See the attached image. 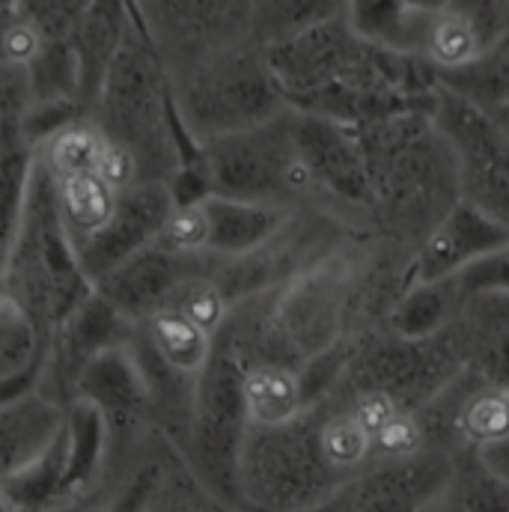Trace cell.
<instances>
[{"instance_id": "6da1fadb", "label": "cell", "mask_w": 509, "mask_h": 512, "mask_svg": "<svg viewBox=\"0 0 509 512\" xmlns=\"http://www.w3.org/2000/svg\"><path fill=\"white\" fill-rule=\"evenodd\" d=\"M274 81L295 114L340 126H370L402 114H432L438 75L426 60L364 42L346 9L286 42L265 48Z\"/></svg>"}, {"instance_id": "7a4b0ae2", "label": "cell", "mask_w": 509, "mask_h": 512, "mask_svg": "<svg viewBox=\"0 0 509 512\" xmlns=\"http://www.w3.org/2000/svg\"><path fill=\"white\" fill-rule=\"evenodd\" d=\"M364 146L373 212L420 245L462 200L459 167L432 114H402L355 128Z\"/></svg>"}, {"instance_id": "3957f363", "label": "cell", "mask_w": 509, "mask_h": 512, "mask_svg": "<svg viewBox=\"0 0 509 512\" xmlns=\"http://www.w3.org/2000/svg\"><path fill=\"white\" fill-rule=\"evenodd\" d=\"M99 131L137 161L140 182L170 185L191 164L194 146L182 134L164 66L131 9L126 39L90 111Z\"/></svg>"}, {"instance_id": "277c9868", "label": "cell", "mask_w": 509, "mask_h": 512, "mask_svg": "<svg viewBox=\"0 0 509 512\" xmlns=\"http://www.w3.org/2000/svg\"><path fill=\"white\" fill-rule=\"evenodd\" d=\"M164 75L179 128L194 149L218 137L265 126L289 111L265 48L256 39L164 69Z\"/></svg>"}, {"instance_id": "5b68a950", "label": "cell", "mask_w": 509, "mask_h": 512, "mask_svg": "<svg viewBox=\"0 0 509 512\" xmlns=\"http://www.w3.org/2000/svg\"><path fill=\"white\" fill-rule=\"evenodd\" d=\"M0 283L36 322L45 352L60 322L93 295V283L84 277L75 248L60 227L54 182L39 164L33 167L21 227Z\"/></svg>"}, {"instance_id": "8992f818", "label": "cell", "mask_w": 509, "mask_h": 512, "mask_svg": "<svg viewBox=\"0 0 509 512\" xmlns=\"http://www.w3.org/2000/svg\"><path fill=\"white\" fill-rule=\"evenodd\" d=\"M346 486L322 453L313 405L289 423L248 429L239 456L245 512H316Z\"/></svg>"}, {"instance_id": "52a82bcc", "label": "cell", "mask_w": 509, "mask_h": 512, "mask_svg": "<svg viewBox=\"0 0 509 512\" xmlns=\"http://www.w3.org/2000/svg\"><path fill=\"white\" fill-rule=\"evenodd\" d=\"M188 167L206 197L295 209V203L313 191L298 161L292 111L265 126L200 146Z\"/></svg>"}, {"instance_id": "ba28073f", "label": "cell", "mask_w": 509, "mask_h": 512, "mask_svg": "<svg viewBox=\"0 0 509 512\" xmlns=\"http://www.w3.org/2000/svg\"><path fill=\"white\" fill-rule=\"evenodd\" d=\"M245 370L233 352L215 337L212 358L197 376L194 414L185 447L176 453L191 477L218 501L242 510L239 501V456L245 435L251 429L245 390ZM245 512V510H242Z\"/></svg>"}, {"instance_id": "9c48e42d", "label": "cell", "mask_w": 509, "mask_h": 512, "mask_svg": "<svg viewBox=\"0 0 509 512\" xmlns=\"http://www.w3.org/2000/svg\"><path fill=\"white\" fill-rule=\"evenodd\" d=\"M358 301V268L349 256L328 254L265 292V310L286 349L310 367L346 343Z\"/></svg>"}, {"instance_id": "30bf717a", "label": "cell", "mask_w": 509, "mask_h": 512, "mask_svg": "<svg viewBox=\"0 0 509 512\" xmlns=\"http://www.w3.org/2000/svg\"><path fill=\"white\" fill-rule=\"evenodd\" d=\"M432 123L456 155L462 200L509 233V137L477 108L438 84Z\"/></svg>"}, {"instance_id": "8fae6325", "label": "cell", "mask_w": 509, "mask_h": 512, "mask_svg": "<svg viewBox=\"0 0 509 512\" xmlns=\"http://www.w3.org/2000/svg\"><path fill=\"white\" fill-rule=\"evenodd\" d=\"M164 69L185 66L218 48L254 39V3L158 0L131 3Z\"/></svg>"}, {"instance_id": "7c38bea8", "label": "cell", "mask_w": 509, "mask_h": 512, "mask_svg": "<svg viewBox=\"0 0 509 512\" xmlns=\"http://www.w3.org/2000/svg\"><path fill=\"white\" fill-rule=\"evenodd\" d=\"M173 209H176V197L170 185L140 182L123 191L117 197V209L111 221L75 248L84 277L96 286L102 277L126 265L128 259L149 251L158 242Z\"/></svg>"}, {"instance_id": "4fadbf2b", "label": "cell", "mask_w": 509, "mask_h": 512, "mask_svg": "<svg viewBox=\"0 0 509 512\" xmlns=\"http://www.w3.org/2000/svg\"><path fill=\"white\" fill-rule=\"evenodd\" d=\"M450 477L453 456L444 450H423L411 459L361 474L316 512H420L429 501L447 495Z\"/></svg>"}, {"instance_id": "5bb4252c", "label": "cell", "mask_w": 509, "mask_h": 512, "mask_svg": "<svg viewBox=\"0 0 509 512\" xmlns=\"http://www.w3.org/2000/svg\"><path fill=\"white\" fill-rule=\"evenodd\" d=\"M295 149L313 191L373 212L367 158L355 128L295 114Z\"/></svg>"}, {"instance_id": "9a60e30c", "label": "cell", "mask_w": 509, "mask_h": 512, "mask_svg": "<svg viewBox=\"0 0 509 512\" xmlns=\"http://www.w3.org/2000/svg\"><path fill=\"white\" fill-rule=\"evenodd\" d=\"M137 325L120 316L96 289L93 295L78 304L54 331L48 346V367L42 390L57 399L60 405H69L78 376L87 370L93 358L114 346H126L134 340Z\"/></svg>"}, {"instance_id": "2e32d148", "label": "cell", "mask_w": 509, "mask_h": 512, "mask_svg": "<svg viewBox=\"0 0 509 512\" xmlns=\"http://www.w3.org/2000/svg\"><path fill=\"white\" fill-rule=\"evenodd\" d=\"M509 245V233L498 227L486 212L459 200L417 245L408 265V283H444L462 274L477 259Z\"/></svg>"}, {"instance_id": "e0dca14e", "label": "cell", "mask_w": 509, "mask_h": 512, "mask_svg": "<svg viewBox=\"0 0 509 512\" xmlns=\"http://www.w3.org/2000/svg\"><path fill=\"white\" fill-rule=\"evenodd\" d=\"M206 265H209V256H197V259L173 256L152 245L149 251L137 254L117 271H111L108 277H102L93 289L120 316L140 325L149 316L161 313L170 304L173 292Z\"/></svg>"}, {"instance_id": "ac0fdd59", "label": "cell", "mask_w": 509, "mask_h": 512, "mask_svg": "<svg viewBox=\"0 0 509 512\" xmlns=\"http://www.w3.org/2000/svg\"><path fill=\"white\" fill-rule=\"evenodd\" d=\"M509 3H435L423 60L435 75L480 63L507 33Z\"/></svg>"}, {"instance_id": "d6986e66", "label": "cell", "mask_w": 509, "mask_h": 512, "mask_svg": "<svg viewBox=\"0 0 509 512\" xmlns=\"http://www.w3.org/2000/svg\"><path fill=\"white\" fill-rule=\"evenodd\" d=\"M450 328L465 373L509 390V295H465Z\"/></svg>"}, {"instance_id": "ffe728a7", "label": "cell", "mask_w": 509, "mask_h": 512, "mask_svg": "<svg viewBox=\"0 0 509 512\" xmlns=\"http://www.w3.org/2000/svg\"><path fill=\"white\" fill-rule=\"evenodd\" d=\"M66 405L45 390L0 402V483L36 462L63 432Z\"/></svg>"}, {"instance_id": "44dd1931", "label": "cell", "mask_w": 509, "mask_h": 512, "mask_svg": "<svg viewBox=\"0 0 509 512\" xmlns=\"http://www.w3.org/2000/svg\"><path fill=\"white\" fill-rule=\"evenodd\" d=\"M21 102V90L0 96V274L12 254L36 167V149L21 126Z\"/></svg>"}, {"instance_id": "7402d4cb", "label": "cell", "mask_w": 509, "mask_h": 512, "mask_svg": "<svg viewBox=\"0 0 509 512\" xmlns=\"http://www.w3.org/2000/svg\"><path fill=\"white\" fill-rule=\"evenodd\" d=\"M131 24V3L123 0H87L78 30L72 36L78 78H81V108L90 117L99 90L108 78L114 57L123 48Z\"/></svg>"}, {"instance_id": "603a6c76", "label": "cell", "mask_w": 509, "mask_h": 512, "mask_svg": "<svg viewBox=\"0 0 509 512\" xmlns=\"http://www.w3.org/2000/svg\"><path fill=\"white\" fill-rule=\"evenodd\" d=\"M206 224H209V259H239L274 242L289 221L295 218L292 209L262 206V203H242L224 197H206Z\"/></svg>"}, {"instance_id": "cb8c5ba5", "label": "cell", "mask_w": 509, "mask_h": 512, "mask_svg": "<svg viewBox=\"0 0 509 512\" xmlns=\"http://www.w3.org/2000/svg\"><path fill=\"white\" fill-rule=\"evenodd\" d=\"M435 3H405V0H367L346 3V18L352 30L382 48L387 54L423 60Z\"/></svg>"}, {"instance_id": "d4e9b609", "label": "cell", "mask_w": 509, "mask_h": 512, "mask_svg": "<svg viewBox=\"0 0 509 512\" xmlns=\"http://www.w3.org/2000/svg\"><path fill=\"white\" fill-rule=\"evenodd\" d=\"M48 367L45 340L36 322L3 289L0 292V402L42 390Z\"/></svg>"}, {"instance_id": "484cf974", "label": "cell", "mask_w": 509, "mask_h": 512, "mask_svg": "<svg viewBox=\"0 0 509 512\" xmlns=\"http://www.w3.org/2000/svg\"><path fill=\"white\" fill-rule=\"evenodd\" d=\"M66 438H69V471L60 504L87 498L108 468V426L96 408L72 399L66 405Z\"/></svg>"}, {"instance_id": "4316f807", "label": "cell", "mask_w": 509, "mask_h": 512, "mask_svg": "<svg viewBox=\"0 0 509 512\" xmlns=\"http://www.w3.org/2000/svg\"><path fill=\"white\" fill-rule=\"evenodd\" d=\"M137 334L164 367L188 379H197L206 370L215 349V337L176 310L149 316L137 325Z\"/></svg>"}, {"instance_id": "83f0119b", "label": "cell", "mask_w": 509, "mask_h": 512, "mask_svg": "<svg viewBox=\"0 0 509 512\" xmlns=\"http://www.w3.org/2000/svg\"><path fill=\"white\" fill-rule=\"evenodd\" d=\"M251 426H280L310 408L304 370L289 364H256L242 379Z\"/></svg>"}, {"instance_id": "f1b7e54d", "label": "cell", "mask_w": 509, "mask_h": 512, "mask_svg": "<svg viewBox=\"0 0 509 512\" xmlns=\"http://www.w3.org/2000/svg\"><path fill=\"white\" fill-rule=\"evenodd\" d=\"M462 307V295L453 280L444 283H408L390 304L387 325L399 340H429L447 331Z\"/></svg>"}, {"instance_id": "f546056e", "label": "cell", "mask_w": 509, "mask_h": 512, "mask_svg": "<svg viewBox=\"0 0 509 512\" xmlns=\"http://www.w3.org/2000/svg\"><path fill=\"white\" fill-rule=\"evenodd\" d=\"M438 84L465 99L509 137V27L504 39L480 63L453 75H441Z\"/></svg>"}, {"instance_id": "4dcf8cb0", "label": "cell", "mask_w": 509, "mask_h": 512, "mask_svg": "<svg viewBox=\"0 0 509 512\" xmlns=\"http://www.w3.org/2000/svg\"><path fill=\"white\" fill-rule=\"evenodd\" d=\"M66 471H69V438L63 426L60 438L36 462L3 480L0 489L15 512H51L63 501Z\"/></svg>"}, {"instance_id": "1f68e13d", "label": "cell", "mask_w": 509, "mask_h": 512, "mask_svg": "<svg viewBox=\"0 0 509 512\" xmlns=\"http://www.w3.org/2000/svg\"><path fill=\"white\" fill-rule=\"evenodd\" d=\"M117 197L120 194L108 182H102L99 173H87V176L54 185L57 218L72 248L87 242L93 233H99L111 221L117 209Z\"/></svg>"}, {"instance_id": "d6a6232c", "label": "cell", "mask_w": 509, "mask_h": 512, "mask_svg": "<svg viewBox=\"0 0 509 512\" xmlns=\"http://www.w3.org/2000/svg\"><path fill=\"white\" fill-rule=\"evenodd\" d=\"M102 149H105V134L90 117H81L36 146V164L45 170V176L54 185H60L96 173L102 161Z\"/></svg>"}, {"instance_id": "836d02e7", "label": "cell", "mask_w": 509, "mask_h": 512, "mask_svg": "<svg viewBox=\"0 0 509 512\" xmlns=\"http://www.w3.org/2000/svg\"><path fill=\"white\" fill-rule=\"evenodd\" d=\"M140 512H242L227 507L224 501H218L215 495H209L194 477L191 471L182 465V459L170 450V444H164L161 453V465H158V477L143 501Z\"/></svg>"}, {"instance_id": "e575fe53", "label": "cell", "mask_w": 509, "mask_h": 512, "mask_svg": "<svg viewBox=\"0 0 509 512\" xmlns=\"http://www.w3.org/2000/svg\"><path fill=\"white\" fill-rule=\"evenodd\" d=\"M346 9V3L331 0H271L254 3V39L268 48L277 42H286L310 27H319L331 18H337Z\"/></svg>"}, {"instance_id": "d590c367", "label": "cell", "mask_w": 509, "mask_h": 512, "mask_svg": "<svg viewBox=\"0 0 509 512\" xmlns=\"http://www.w3.org/2000/svg\"><path fill=\"white\" fill-rule=\"evenodd\" d=\"M447 498L465 512H509V483L495 477L474 450H456Z\"/></svg>"}, {"instance_id": "8d00e7d4", "label": "cell", "mask_w": 509, "mask_h": 512, "mask_svg": "<svg viewBox=\"0 0 509 512\" xmlns=\"http://www.w3.org/2000/svg\"><path fill=\"white\" fill-rule=\"evenodd\" d=\"M164 310H176L182 316H188L194 325H200L203 331H209L212 337L221 334V328L227 325L233 307L227 304V298L221 295V289L215 286L209 265L203 271H197L194 277H188L170 298V304Z\"/></svg>"}, {"instance_id": "74e56055", "label": "cell", "mask_w": 509, "mask_h": 512, "mask_svg": "<svg viewBox=\"0 0 509 512\" xmlns=\"http://www.w3.org/2000/svg\"><path fill=\"white\" fill-rule=\"evenodd\" d=\"M209 245V224H206V209L203 200L197 203H176V209L170 212L155 248L167 251L173 256H206Z\"/></svg>"}, {"instance_id": "f35d334b", "label": "cell", "mask_w": 509, "mask_h": 512, "mask_svg": "<svg viewBox=\"0 0 509 512\" xmlns=\"http://www.w3.org/2000/svg\"><path fill=\"white\" fill-rule=\"evenodd\" d=\"M84 6L87 0H45V3L21 0V9L36 27V33L42 36V42H72Z\"/></svg>"}, {"instance_id": "ab89813d", "label": "cell", "mask_w": 509, "mask_h": 512, "mask_svg": "<svg viewBox=\"0 0 509 512\" xmlns=\"http://www.w3.org/2000/svg\"><path fill=\"white\" fill-rule=\"evenodd\" d=\"M459 295H509V245L468 265L453 277Z\"/></svg>"}, {"instance_id": "60d3db41", "label": "cell", "mask_w": 509, "mask_h": 512, "mask_svg": "<svg viewBox=\"0 0 509 512\" xmlns=\"http://www.w3.org/2000/svg\"><path fill=\"white\" fill-rule=\"evenodd\" d=\"M99 179L108 182L117 194H123L128 188L140 185V173H137V161L131 158V152L123 149L120 143H111L105 137V149H102V161H99Z\"/></svg>"}, {"instance_id": "b9f144b4", "label": "cell", "mask_w": 509, "mask_h": 512, "mask_svg": "<svg viewBox=\"0 0 509 512\" xmlns=\"http://www.w3.org/2000/svg\"><path fill=\"white\" fill-rule=\"evenodd\" d=\"M477 456H480V462H483L495 477H501L504 483H509V438H504V441L495 444V447L480 450Z\"/></svg>"}, {"instance_id": "7bdbcfd3", "label": "cell", "mask_w": 509, "mask_h": 512, "mask_svg": "<svg viewBox=\"0 0 509 512\" xmlns=\"http://www.w3.org/2000/svg\"><path fill=\"white\" fill-rule=\"evenodd\" d=\"M420 512H450V504H447V495H441V498H435V501H429L426 507Z\"/></svg>"}, {"instance_id": "ee69618b", "label": "cell", "mask_w": 509, "mask_h": 512, "mask_svg": "<svg viewBox=\"0 0 509 512\" xmlns=\"http://www.w3.org/2000/svg\"><path fill=\"white\" fill-rule=\"evenodd\" d=\"M0 512H15L9 507V501H6V495H3V489H0Z\"/></svg>"}, {"instance_id": "f6af8a7d", "label": "cell", "mask_w": 509, "mask_h": 512, "mask_svg": "<svg viewBox=\"0 0 509 512\" xmlns=\"http://www.w3.org/2000/svg\"><path fill=\"white\" fill-rule=\"evenodd\" d=\"M447 504H450V512H465V510H459V507H456V504H453L450 498H447Z\"/></svg>"}, {"instance_id": "bcb514c9", "label": "cell", "mask_w": 509, "mask_h": 512, "mask_svg": "<svg viewBox=\"0 0 509 512\" xmlns=\"http://www.w3.org/2000/svg\"><path fill=\"white\" fill-rule=\"evenodd\" d=\"M15 93H18V90H15Z\"/></svg>"}]
</instances>
